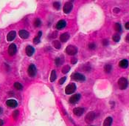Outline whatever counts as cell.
<instances>
[{
	"instance_id": "cell-1",
	"label": "cell",
	"mask_w": 129,
	"mask_h": 126,
	"mask_svg": "<svg viewBox=\"0 0 129 126\" xmlns=\"http://www.w3.org/2000/svg\"><path fill=\"white\" fill-rule=\"evenodd\" d=\"M66 52L68 55L74 56L77 53V48L74 45H69L66 48Z\"/></svg>"
},
{
	"instance_id": "cell-2",
	"label": "cell",
	"mask_w": 129,
	"mask_h": 126,
	"mask_svg": "<svg viewBox=\"0 0 129 126\" xmlns=\"http://www.w3.org/2000/svg\"><path fill=\"white\" fill-rule=\"evenodd\" d=\"M118 86L120 89L121 90H125V88H127L128 87V81L124 77H122L120 80H118Z\"/></svg>"
},
{
	"instance_id": "cell-3",
	"label": "cell",
	"mask_w": 129,
	"mask_h": 126,
	"mask_svg": "<svg viewBox=\"0 0 129 126\" xmlns=\"http://www.w3.org/2000/svg\"><path fill=\"white\" fill-rule=\"evenodd\" d=\"M72 79L75 80V81H79V82H83L85 81L86 80V77L81 74V73H72Z\"/></svg>"
},
{
	"instance_id": "cell-4",
	"label": "cell",
	"mask_w": 129,
	"mask_h": 126,
	"mask_svg": "<svg viewBox=\"0 0 129 126\" xmlns=\"http://www.w3.org/2000/svg\"><path fill=\"white\" fill-rule=\"evenodd\" d=\"M94 119H95V113L92 111V112H89L86 114V117H85V121L88 124H91L94 121Z\"/></svg>"
},
{
	"instance_id": "cell-5",
	"label": "cell",
	"mask_w": 129,
	"mask_h": 126,
	"mask_svg": "<svg viewBox=\"0 0 129 126\" xmlns=\"http://www.w3.org/2000/svg\"><path fill=\"white\" fill-rule=\"evenodd\" d=\"M75 91H76V85L74 83H72L66 86V88L65 89V93L66 94H72Z\"/></svg>"
},
{
	"instance_id": "cell-6",
	"label": "cell",
	"mask_w": 129,
	"mask_h": 126,
	"mask_svg": "<svg viewBox=\"0 0 129 126\" xmlns=\"http://www.w3.org/2000/svg\"><path fill=\"white\" fill-rule=\"evenodd\" d=\"M27 72H28V74H29V76H31V77L35 76V74H36V67H35V66L33 64H31L28 67Z\"/></svg>"
},
{
	"instance_id": "cell-7",
	"label": "cell",
	"mask_w": 129,
	"mask_h": 126,
	"mask_svg": "<svg viewBox=\"0 0 129 126\" xmlns=\"http://www.w3.org/2000/svg\"><path fill=\"white\" fill-rule=\"evenodd\" d=\"M73 8V5L72 2H66L64 6V12L65 13H69L72 11V10Z\"/></svg>"
},
{
	"instance_id": "cell-8",
	"label": "cell",
	"mask_w": 129,
	"mask_h": 126,
	"mask_svg": "<svg viewBox=\"0 0 129 126\" xmlns=\"http://www.w3.org/2000/svg\"><path fill=\"white\" fill-rule=\"evenodd\" d=\"M17 48L15 44H11L8 47V53L10 56H14L16 53Z\"/></svg>"
},
{
	"instance_id": "cell-9",
	"label": "cell",
	"mask_w": 129,
	"mask_h": 126,
	"mask_svg": "<svg viewBox=\"0 0 129 126\" xmlns=\"http://www.w3.org/2000/svg\"><path fill=\"white\" fill-rule=\"evenodd\" d=\"M16 31H11V32H9L8 34L7 35V40L8 42H11V41H13V40H14V39L16 38Z\"/></svg>"
},
{
	"instance_id": "cell-10",
	"label": "cell",
	"mask_w": 129,
	"mask_h": 126,
	"mask_svg": "<svg viewBox=\"0 0 129 126\" xmlns=\"http://www.w3.org/2000/svg\"><path fill=\"white\" fill-rule=\"evenodd\" d=\"M73 113L75 115L77 116V117H81L84 113V108H75L73 110Z\"/></svg>"
},
{
	"instance_id": "cell-11",
	"label": "cell",
	"mask_w": 129,
	"mask_h": 126,
	"mask_svg": "<svg viewBox=\"0 0 129 126\" xmlns=\"http://www.w3.org/2000/svg\"><path fill=\"white\" fill-rule=\"evenodd\" d=\"M6 105L10 108H16L18 105V103L15 99H8L6 102Z\"/></svg>"
},
{
	"instance_id": "cell-12",
	"label": "cell",
	"mask_w": 129,
	"mask_h": 126,
	"mask_svg": "<svg viewBox=\"0 0 129 126\" xmlns=\"http://www.w3.org/2000/svg\"><path fill=\"white\" fill-rule=\"evenodd\" d=\"M81 98V95L79 93H77V94H75L73 96H72L70 99H69V102L70 103H75L77 102H78V100L80 99Z\"/></svg>"
},
{
	"instance_id": "cell-13",
	"label": "cell",
	"mask_w": 129,
	"mask_h": 126,
	"mask_svg": "<svg viewBox=\"0 0 129 126\" xmlns=\"http://www.w3.org/2000/svg\"><path fill=\"white\" fill-rule=\"evenodd\" d=\"M34 51H35V50H34L33 47H32V46H30V45H28V46L26 47V53H27V55L28 56H33V53H34Z\"/></svg>"
},
{
	"instance_id": "cell-14",
	"label": "cell",
	"mask_w": 129,
	"mask_h": 126,
	"mask_svg": "<svg viewBox=\"0 0 129 126\" xmlns=\"http://www.w3.org/2000/svg\"><path fill=\"white\" fill-rule=\"evenodd\" d=\"M66 25V22L64 20H60L56 25V27L58 30H61V29L64 28Z\"/></svg>"
},
{
	"instance_id": "cell-15",
	"label": "cell",
	"mask_w": 129,
	"mask_h": 126,
	"mask_svg": "<svg viewBox=\"0 0 129 126\" xmlns=\"http://www.w3.org/2000/svg\"><path fill=\"white\" fill-rule=\"evenodd\" d=\"M112 122H113L112 117H107V118L104 120L103 126H111V124H112Z\"/></svg>"
},
{
	"instance_id": "cell-16",
	"label": "cell",
	"mask_w": 129,
	"mask_h": 126,
	"mask_svg": "<svg viewBox=\"0 0 129 126\" xmlns=\"http://www.w3.org/2000/svg\"><path fill=\"white\" fill-rule=\"evenodd\" d=\"M18 34H19V36H20L21 38H22V39H27L29 37V33L25 30L20 31H19V33H18Z\"/></svg>"
},
{
	"instance_id": "cell-17",
	"label": "cell",
	"mask_w": 129,
	"mask_h": 126,
	"mask_svg": "<svg viewBox=\"0 0 129 126\" xmlns=\"http://www.w3.org/2000/svg\"><path fill=\"white\" fill-rule=\"evenodd\" d=\"M69 39V35L67 33H64L61 34L60 36V40L63 42H66Z\"/></svg>"
},
{
	"instance_id": "cell-18",
	"label": "cell",
	"mask_w": 129,
	"mask_h": 126,
	"mask_svg": "<svg viewBox=\"0 0 129 126\" xmlns=\"http://www.w3.org/2000/svg\"><path fill=\"white\" fill-rule=\"evenodd\" d=\"M119 65H120V67H122V68H126L128 66V62L126 60H123L120 62Z\"/></svg>"
},
{
	"instance_id": "cell-19",
	"label": "cell",
	"mask_w": 129,
	"mask_h": 126,
	"mask_svg": "<svg viewBox=\"0 0 129 126\" xmlns=\"http://www.w3.org/2000/svg\"><path fill=\"white\" fill-rule=\"evenodd\" d=\"M41 34H42L41 31H39L38 33V36H37L36 37L34 38L33 42H34L35 44H38V43H39V42H40V38H41Z\"/></svg>"
},
{
	"instance_id": "cell-20",
	"label": "cell",
	"mask_w": 129,
	"mask_h": 126,
	"mask_svg": "<svg viewBox=\"0 0 129 126\" xmlns=\"http://www.w3.org/2000/svg\"><path fill=\"white\" fill-rule=\"evenodd\" d=\"M111 69H112V66L111 65H106L105 67H104V71L106 73H110L111 71Z\"/></svg>"
},
{
	"instance_id": "cell-21",
	"label": "cell",
	"mask_w": 129,
	"mask_h": 126,
	"mask_svg": "<svg viewBox=\"0 0 129 126\" xmlns=\"http://www.w3.org/2000/svg\"><path fill=\"white\" fill-rule=\"evenodd\" d=\"M14 87H15V88L18 90V91H21L23 89V86L21 83H19V82H15L14 83Z\"/></svg>"
},
{
	"instance_id": "cell-22",
	"label": "cell",
	"mask_w": 129,
	"mask_h": 126,
	"mask_svg": "<svg viewBox=\"0 0 129 126\" xmlns=\"http://www.w3.org/2000/svg\"><path fill=\"white\" fill-rule=\"evenodd\" d=\"M53 46L56 48V49H60L61 47V42L58 41V40H55L53 42Z\"/></svg>"
},
{
	"instance_id": "cell-23",
	"label": "cell",
	"mask_w": 129,
	"mask_h": 126,
	"mask_svg": "<svg viewBox=\"0 0 129 126\" xmlns=\"http://www.w3.org/2000/svg\"><path fill=\"white\" fill-rule=\"evenodd\" d=\"M114 29H115V31H117V32H121L122 31V27L120 25V23H116L114 25Z\"/></svg>"
},
{
	"instance_id": "cell-24",
	"label": "cell",
	"mask_w": 129,
	"mask_h": 126,
	"mask_svg": "<svg viewBox=\"0 0 129 126\" xmlns=\"http://www.w3.org/2000/svg\"><path fill=\"white\" fill-rule=\"evenodd\" d=\"M69 70H70V67H69V65H65V66H64L63 67V68H62V73H64V74H66V73H67L69 71Z\"/></svg>"
},
{
	"instance_id": "cell-25",
	"label": "cell",
	"mask_w": 129,
	"mask_h": 126,
	"mask_svg": "<svg viewBox=\"0 0 129 126\" xmlns=\"http://www.w3.org/2000/svg\"><path fill=\"white\" fill-rule=\"evenodd\" d=\"M56 80V73H55V71H53L52 73H51V76H50V81L53 82H54L55 80Z\"/></svg>"
},
{
	"instance_id": "cell-26",
	"label": "cell",
	"mask_w": 129,
	"mask_h": 126,
	"mask_svg": "<svg viewBox=\"0 0 129 126\" xmlns=\"http://www.w3.org/2000/svg\"><path fill=\"white\" fill-rule=\"evenodd\" d=\"M55 65L57 66H60L64 62V60H62L61 58H57L55 61Z\"/></svg>"
},
{
	"instance_id": "cell-27",
	"label": "cell",
	"mask_w": 129,
	"mask_h": 126,
	"mask_svg": "<svg viewBox=\"0 0 129 126\" xmlns=\"http://www.w3.org/2000/svg\"><path fill=\"white\" fill-rule=\"evenodd\" d=\"M113 39V40L115 42H118L120 40V36L119 35V34H114L112 37Z\"/></svg>"
},
{
	"instance_id": "cell-28",
	"label": "cell",
	"mask_w": 129,
	"mask_h": 126,
	"mask_svg": "<svg viewBox=\"0 0 129 126\" xmlns=\"http://www.w3.org/2000/svg\"><path fill=\"white\" fill-rule=\"evenodd\" d=\"M41 25V20L39 19H36L35 20V22H34V25L35 26V27H39Z\"/></svg>"
},
{
	"instance_id": "cell-29",
	"label": "cell",
	"mask_w": 129,
	"mask_h": 126,
	"mask_svg": "<svg viewBox=\"0 0 129 126\" xmlns=\"http://www.w3.org/2000/svg\"><path fill=\"white\" fill-rule=\"evenodd\" d=\"M53 6H54V7H55V9L59 10V8H60V7H61V4L59 3L58 2H55L53 3Z\"/></svg>"
},
{
	"instance_id": "cell-30",
	"label": "cell",
	"mask_w": 129,
	"mask_h": 126,
	"mask_svg": "<svg viewBox=\"0 0 129 126\" xmlns=\"http://www.w3.org/2000/svg\"><path fill=\"white\" fill-rule=\"evenodd\" d=\"M18 114H19V111H15L13 112V117L15 119H16L18 118Z\"/></svg>"
},
{
	"instance_id": "cell-31",
	"label": "cell",
	"mask_w": 129,
	"mask_h": 126,
	"mask_svg": "<svg viewBox=\"0 0 129 126\" xmlns=\"http://www.w3.org/2000/svg\"><path fill=\"white\" fill-rule=\"evenodd\" d=\"M95 47H96V45L94 43H90L88 45V48L89 49H91V50H94L95 49Z\"/></svg>"
},
{
	"instance_id": "cell-32",
	"label": "cell",
	"mask_w": 129,
	"mask_h": 126,
	"mask_svg": "<svg viewBox=\"0 0 129 126\" xmlns=\"http://www.w3.org/2000/svg\"><path fill=\"white\" fill-rule=\"evenodd\" d=\"M66 80V77H63V78H61L60 80H59V84H60V85H63V84L65 82Z\"/></svg>"
},
{
	"instance_id": "cell-33",
	"label": "cell",
	"mask_w": 129,
	"mask_h": 126,
	"mask_svg": "<svg viewBox=\"0 0 129 126\" xmlns=\"http://www.w3.org/2000/svg\"><path fill=\"white\" fill-rule=\"evenodd\" d=\"M103 45L104 46H107V45H108V41L107 40H104L103 41Z\"/></svg>"
},
{
	"instance_id": "cell-34",
	"label": "cell",
	"mask_w": 129,
	"mask_h": 126,
	"mask_svg": "<svg viewBox=\"0 0 129 126\" xmlns=\"http://www.w3.org/2000/svg\"><path fill=\"white\" fill-rule=\"evenodd\" d=\"M120 11V8H118V7H115L114 9V13H119Z\"/></svg>"
},
{
	"instance_id": "cell-35",
	"label": "cell",
	"mask_w": 129,
	"mask_h": 126,
	"mask_svg": "<svg viewBox=\"0 0 129 126\" xmlns=\"http://www.w3.org/2000/svg\"><path fill=\"white\" fill-rule=\"evenodd\" d=\"M71 62H72V64L76 63V62H77V59H75V58H72V60H71Z\"/></svg>"
},
{
	"instance_id": "cell-36",
	"label": "cell",
	"mask_w": 129,
	"mask_h": 126,
	"mask_svg": "<svg viewBox=\"0 0 129 126\" xmlns=\"http://www.w3.org/2000/svg\"><path fill=\"white\" fill-rule=\"evenodd\" d=\"M125 28L127 29V30H129V22H128L127 23H125Z\"/></svg>"
},
{
	"instance_id": "cell-37",
	"label": "cell",
	"mask_w": 129,
	"mask_h": 126,
	"mask_svg": "<svg viewBox=\"0 0 129 126\" xmlns=\"http://www.w3.org/2000/svg\"><path fill=\"white\" fill-rule=\"evenodd\" d=\"M3 125H4V122H3V120L0 119V126H2Z\"/></svg>"
},
{
	"instance_id": "cell-38",
	"label": "cell",
	"mask_w": 129,
	"mask_h": 126,
	"mask_svg": "<svg viewBox=\"0 0 129 126\" xmlns=\"http://www.w3.org/2000/svg\"><path fill=\"white\" fill-rule=\"evenodd\" d=\"M125 40H126L127 42H129V34L126 36V38H125Z\"/></svg>"
},
{
	"instance_id": "cell-39",
	"label": "cell",
	"mask_w": 129,
	"mask_h": 126,
	"mask_svg": "<svg viewBox=\"0 0 129 126\" xmlns=\"http://www.w3.org/2000/svg\"><path fill=\"white\" fill-rule=\"evenodd\" d=\"M2 113V108H0V114H1Z\"/></svg>"
},
{
	"instance_id": "cell-40",
	"label": "cell",
	"mask_w": 129,
	"mask_h": 126,
	"mask_svg": "<svg viewBox=\"0 0 129 126\" xmlns=\"http://www.w3.org/2000/svg\"><path fill=\"white\" fill-rule=\"evenodd\" d=\"M90 126H93V125H90Z\"/></svg>"
}]
</instances>
